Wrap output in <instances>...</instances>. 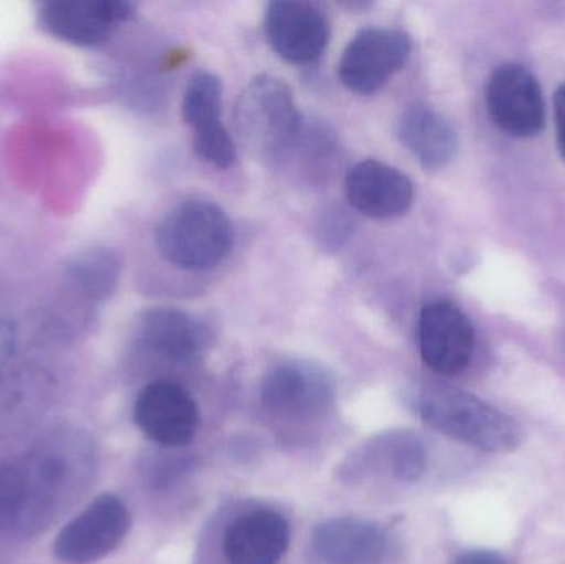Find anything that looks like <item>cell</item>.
<instances>
[{
	"label": "cell",
	"mask_w": 565,
	"mask_h": 564,
	"mask_svg": "<svg viewBox=\"0 0 565 564\" xmlns=\"http://www.w3.org/2000/svg\"><path fill=\"white\" fill-rule=\"evenodd\" d=\"M19 466L22 509L12 532L33 536L55 525L88 492L98 454L89 434L66 427L42 437Z\"/></svg>",
	"instance_id": "1"
},
{
	"label": "cell",
	"mask_w": 565,
	"mask_h": 564,
	"mask_svg": "<svg viewBox=\"0 0 565 564\" xmlns=\"http://www.w3.org/2000/svg\"><path fill=\"white\" fill-rule=\"evenodd\" d=\"M414 409L431 429L483 453L510 454L523 443V430L513 417L457 387H422Z\"/></svg>",
	"instance_id": "2"
},
{
	"label": "cell",
	"mask_w": 565,
	"mask_h": 564,
	"mask_svg": "<svg viewBox=\"0 0 565 564\" xmlns=\"http://www.w3.org/2000/svg\"><path fill=\"white\" fill-rule=\"evenodd\" d=\"M156 244L162 257L184 270L217 267L234 244L231 219L207 201H185L174 205L159 222Z\"/></svg>",
	"instance_id": "3"
},
{
	"label": "cell",
	"mask_w": 565,
	"mask_h": 564,
	"mask_svg": "<svg viewBox=\"0 0 565 564\" xmlns=\"http://www.w3.org/2000/svg\"><path fill=\"white\" fill-rule=\"evenodd\" d=\"M235 128L248 151L262 159L282 158L305 132L291 88L270 75L257 76L242 92Z\"/></svg>",
	"instance_id": "4"
},
{
	"label": "cell",
	"mask_w": 565,
	"mask_h": 564,
	"mask_svg": "<svg viewBox=\"0 0 565 564\" xmlns=\"http://www.w3.org/2000/svg\"><path fill=\"white\" fill-rule=\"evenodd\" d=\"M334 397L331 374L306 360L281 361L265 374L262 383L265 409L286 423H308L326 416Z\"/></svg>",
	"instance_id": "5"
},
{
	"label": "cell",
	"mask_w": 565,
	"mask_h": 564,
	"mask_svg": "<svg viewBox=\"0 0 565 564\" xmlns=\"http://www.w3.org/2000/svg\"><path fill=\"white\" fill-rule=\"evenodd\" d=\"M427 467L424 439L412 430L392 429L359 444L339 464L335 476L345 486H358L374 477L414 483L424 477Z\"/></svg>",
	"instance_id": "6"
},
{
	"label": "cell",
	"mask_w": 565,
	"mask_h": 564,
	"mask_svg": "<svg viewBox=\"0 0 565 564\" xmlns=\"http://www.w3.org/2000/svg\"><path fill=\"white\" fill-rule=\"evenodd\" d=\"M131 529L128 507L119 497H96L56 536L53 553L65 564H93L121 546Z\"/></svg>",
	"instance_id": "7"
},
{
	"label": "cell",
	"mask_w": 565,
	"mask_h": 564,
	"mask_svg": "<svg viewBox=\"0 0 565 564\" xmlns=\"http://www.w3.org/2000/svg\"><path fill=\"white\" fill-rule=\"evenodd\" d=\"M411 36L398 29L371 26L351 40L339 62L342 85L359 95L379 92L411 56Z\"/></svg>",
	"instance_id": "8"
},
{
	"label": "cell",
	"mask_w": 565,
	"mask_h": 564,
	"mask_svg": "<svg viewBox=\"0 0 565 564\" xmlns=\"http://www.w3.org/2000/svg\"><path fill=\"white\" fill-rule=\"evenodd\" d=\"M135 419L146 437L164 449H179L194 439L201 413L192 394L174 381H154L138 396Z\"/></svg>",
	"instance_id": "9"
},
{
	"label": "cell",
	"mask_w": 565,
	"mask_h": 564,
	"mask_svg": "<svg viewBox=\"0 0 565 564\" xmlns=\"http://www.w3.org/2000/svg\"><path fill=\"white\" fill-rule=\"evenodd\" d=\"M487 105L498 128L514 138H531L543 129V92L526 66H498L488 82Z\"/></svg>",
	"instance_id": "10"
},
{
	"label": "cell",
	"mask_w": 565,
	"mask_h": 564,
	"mask_svg": "<svg viewBox=\"0 0 565 564\" xmlns=\"http://www.w3.org/2000/svg\"><path fill=\"white\" fill-rule=\"evenodd\" d=\"M418 347L424 363L441 376H454L470 366L475 330L467 315L448 301L428 304L418 320Z\"/></svg>",
	"instance_id": "11"
},
{
	"label": "cell",
	"mask_w": 565,
	"mask_h": 564,
	"mask_svg": "<svg viewBox=\"0 0 565 564\" xmlns=\"http://www.w3.org/2000/svg\"><path fill=\"white\" fill-rule=\"evenodd\" d=\"M184 121L194 129L195 155L215 168L231 169L237 162L234 139L222 123V83L201 72L192 76L182 102Z\"/></svg>",
	"instance_id": "12"
},
{
	"label": "cell",
	"mask_w": 565,
	"mask_h": 564,
	"mask_svg": "<svg viewBox=\"0 0 565 564\" xmlns=\"http://www.w3.org/2000/svg\"><path fill=\"white\" fill-rule=\"evenodd\" d=\"M265 32L275 52L289 63H311L331 36L328 17L315 3L280 0L265 13Z\"/></svg>",
	"instance_id": "13"
},
{
	"label": "cell",
	"mask_w": 565,
	"mask_h": 564,
	"mask_svg": "<svg viewBox=\"0 0 565 564\" xmlns=\"http://www.w3.org/2000/svg\"><path fill=\"white\" fill-rule=\"evenodd\" d=\"M388 550L385 530L358 517H334L318 523L308 542L316 564H382Z\"/></svg>",
	"instance_id": "14"
},
{
	"label": "cell",
	"mask_w": 565,
	"mask_h": 564,
	"mask_svg": "<svg viewBox=\"0 0 565 564\" xmlns=\"http://www.w3.org/2000/svg\"><path fill=\"white\" fill-rule=\"evenodd\" d=\"M135 7L122 0H70L49 2L40 10V23L50 35L78 46L106 42L119 23L131 19Z\"/></svg>",
	"instance_id": "15"
},
{
	"label": "cell",
	"mask_w": 565,
	"mask_h": 564,
	"mask_svg": "<svg viewBox=\"0 0 565 564\" xmlns=\"http://www.w3.org/2000/svg\"><path fill=\"white\" fill-rule=\"evenodd\" d=\"M345 199L365 217L395 219L404 215L414 202L411 179L381 161L358 162L345 175Z\"/></svg>",
	"instance_id": "16"
},
{
	"label": "cell",
	"mask_w": 565,
	"mask_h": 564,
	"mask_svg": "<svg viewBox=\"0 0 565 564\" xmlns=\"http://www.w3.org/2000/svg\"><path fill=\"white\" fill-rule=\"evenodd\" d=\"M289 539V525L281 513L252 510L238 517L225 532V560L228 564H280Z\"/></svg>",
	"instance_id": "17"
},
{
	"label": "cell",
	"mask_w": 565,
	"mask_h": 564,
	"mask_svg": "<svg viewBox=\"0 0 565 564\" xmlns=\"http://www.w3.org/2000/svg\"><path fill=\"white\" fill-rule=\"evenodd\" d=\"M138 341L149 353L168 363L198 360L205 347V331L191 315L175 308H152L138 323Z\"/></svg>",
	"instance_id": "18"
},
{
	"label": "cell",
	"mask_w": 565,
	"mask_h": 564,
	"mask_svg": "<svg viewBox=\"0 0 565 564\" xmlns=\"http://www.w3.org/2000/svg\"><path fill=\"white\" fill-rule=\"evenodd\" d=\"M402 145L425 169H440L457 156L458 136L454 126L435 109L414 105L397 121Z\"/></svg>",
	"instance_id": "19"
},
{
	"label": "cell",
	"mask_w": 565,
	"mask_h": 564,
	"mask_svg": "<svg viewBox=\"0 0 565 564\" xmlns=\"http://www.w3.org/2000/svg\"><path fill=\"white\" fill-rule=\"evenodd\" d=\"M70 284L89 301H105L115 294L121 260L113 248L95 245L78 252L66 267Z\"/></svg>",
	"instance_id": "20"
},
{
	"label": "cell",
	"mask_w": 565,
	"mask_h": 564,
	"mask_svg": "<svg viewBox=\"0 0 565 564\" xmlns=\"http://www.w3.org/2000/svg\"><path fill=\"white\" fill-rule=\"evenodd\" d=\"M22 509V473L19 460L0 464V532H12Z\"/></svg>",
	"instance_id": "21"
},
{
	"label": "cell",
	"mask_w": 565,
	"mask_h": 564,
	"mask_svg": "<svg viewBox=\"0 0 565 564\" xmlns=\"http://www.w3.org/2000/svg\"><path fill=\"white\" fill-rule=\"evenodd\" d=\"M192 469V460L175 454H156L146 466V480L152 489H166Z\"/></svg>",
	"instance_id": "22"
},
{
	"label": "cell",
	"mask_w": 565,
	"mask_h": 564,
	"mask_svg": "<svg viewBox=\"0 0 565 564\" xmlns=\"http://www.w3.org/2000/svg\"><path fill=\"white\" fill-rule=\"evenodd\" d=\"M454 564H508L504 556L491 550H468L455 558Z\"/></svg>",
	"instance_id": "23"
},
{
	"label": "cell",
	"mask_w": 565,
	"mask_h": 564,
	"mask_svg": "<svg viewBox=\"0 0 565 564\" xmlns=\"http://www.w3.org/2000/svg\"><path fill=\"white\" fill-rule=\"evenodd\" d=\"M15 340L17 334L13 324L7 320H0V370L9 361V358L12 357Z\"/></svg>",
	"instance_id": "24"
},
{
	"label": "cell",
	"mask_w": 565,
	"mask_h": 564,
	"mask_svg": "<svg viewBox=\"0 0 565 564\" xmlns=\"http://www.w3.org/2000/svg\"><path fill=\"white\" fill-rule=\"evenodd\" d=\"M554 109H556L557 145L565 159V83L557 88Z\"/></svg>",
	"instance_id": "25"
}]
</instances>
